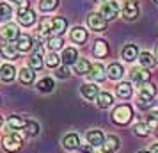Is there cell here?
I'll use <instances>...</instances> for the list:
<instances>
[{
  "label": "cell",
  "mask_w": 158,
  "mask_h": 153,
  "mask_svg": "<svg viewBox=\"0 0 158 153\" xmlns=\"http://www.w3.org/2000/svg\"><path fill=\"white\" fill-rule=\"evenodd\" d=\"M155 96H156V87L149 84V82H146L142 86H139V98H137V105L140 107V109H148L153 100H155Z\"/></svg>",
  "instance_id": "obj_1"
},
{
  "label": "cell",
  "mask_w": 158,
  "mask_h": 153,
  "mask_svg": "<svg viewBox=\"0 0 158 153\" xmlns=\"http://www.w3.org/2000/svg\"><path fill=\"white\" fill-rule=\"evenodd\" d=\"M133 116V112H131V107L126 105V103H123V105H117L114 110H112V121L117 125H128L130 119Z\"/></svg>",
  "instance_id": "obj_2"
},
{
  "label": "cell",
  "mask_w": 158,
  "mask_h": 153,
  "mask_svg": "<svg viewBox=\"0 0 158 153\" xmlns=\"http://www.w3.org/2000/svg\"><path fill=\"white\" fill-rule=\"evenodd\" d=\"M22 144H23V141L16 132H9V134H6L4 139H2V146H4L7 151H18V150L22 148Z\"/></svg>",
  "instance_id": "obj_3"
},
{
  "label": "cell",
  "mask_w": 158,
  "mask_h": 153,
  "mask_svg": "<svg viewBox=\"0 0 158 153\" xmlns=\"http://www.w3.org/2000/svg\"><path fill=\"white\" fill-rule=\"evenodd\" d=\"M100 15L105 18V20H114L115 16L119 15V6H117V2L115 0H107V2H103L100 6Z\"/></svg>",
  "instance_id": "obj_4"
},
{
  "label": "cell",
  "mask_w": 158,
  "mask_h": 153,
  "mask_svg": "<svg viewBox=\"0 0 158 153\" xmlns=\"http://www.w3.org/2000/svg\"><path fill=\"white\" fill-rule=\"evenodd\" d=\"M107 20L100 15V13H91V15L87 16V25H89V29L94 30V32H103V30L107 29Z\"/></svg>",
  "instance_id": "obj_5"
},
{
  "label": "cell",
  "mask_w": 158,
  "mask_h": 153,
  "mask_svg": "<svg viewBox=\"0 0 158 153\" xmlns=\"http://www.w3.org/2000/svg\"><path fill=\"white\" fill-rule=\"evenodd\" d=\"M137 16H139V4H137V0H126L124 7H123V18L128 20V22H133Z\"/></svg>",
  "instance_id": "obj_6"
},
{
  "label": "cell",
  "mask_w": 158,
  "mask_h": 153,
  "mask_svg": "<svg viewBox=\"0 0 158 153\" xmlns=\"http://www.w3.org/2000/svg\"><path fill=\"white\" fill-rule=\"evenodd\" d=\"M36 22V13L32 9H18V23L23 27H30Z\"/></svg>",
  "instance_id": "obj_7"
},
{
  "label": "cell",
  "mask_w": 158,
  "mask_h": 153,
  "mask_svg": "<svg viewBox=\"0 0 158 153\" xmlns=\"http://www.w3.org/2000/svg\"><path fill=\"white\" fill-rule=\"evenodd\" d=\"M130 77H131V82H135L137 86H142L146 82H149V71L146 68H133L130 71Z\"/></svg>",
  "instance_id": "obj_8"
},
{
  "label": "cell",
  "mask_w": 158,
  "mask_h": 153,
  "mask_svg": "<svg viewBox=\"0 0 158 153\" xmlns=\"http://www.w3.org/2000/svg\"><path fill=\"white\" fill-rule=\"evenodd\" d=\"M0 36L4 37V39H7V41H15V39H18V36H20L18 25H15L13 22H7L2 29H0Z\"/></svg>",
  "instance_id": "obj_9"
},
{
  "label": "cell",
  "mask_w": 158,
  "mask_h": 153,
  "mask_svg": "<svg viewBox=\"0 0 158 153\" xmlns=\"http://www.w3.org/2000/svg\"><path fill=\"white\" fill-rule=\"evenodd\" d=\"M87 77L94 82H101V80H105V77H107V70H105V66L101 62H96V64L91 66V71L87 73Z\"/></svg>",
  "instance_id": "obj_10"
},
{
  "label": "cell",
  "mask_w": 158,
  "mask_h": 153,
  "mask_svg": "<svg viewBox=\"0 0 158 153\" xmlns=\"http://www.w3.org/2000/svg\"><path fill=\"white\" fill-rule=\"evenodd\" d=\"M29 66L32 70H41L43 68V46L37 45L36 50L32 52V55L29 57Z\"/></svg>",
  "instance_id": "obj_11"
},
{
  "label": "cell",
  "mask_w": 158,
  "mask_h": 153,
  "mask_svg": "<svg viewBox=\"0 0 158 153\" xmlns=\"http://www.w3.org/2000/svg\"><path fill=\"white\" fill-rule=\"evenodd\" d=\"M87 142L93 146V148H98V146H103L105 142V137H103V132L101 130H89L85 134Z\"/></svg>",
  "instance_id": "obj_12"
},
{
  "label": "cell",
  "mask_w": 158,
  "mask_h": 153,
  "mask_svg": "<svg viewBox=\"0 0 158 153\" xmlns=\"http://www.w3.org/2000/svg\"><path fill=\"white\" fill-rule=\"evenodd\" d=\"M66 27H68V22L64 18H60V16L52 18V37H59L66 30Z\"/></svg>",
  "instance_id": "obj_13"
},
{
  "label": "cell",
  "mask_w": 158,
  "mask_h": 153,
  "mask_svg": "<svg viewBox=\"0 0 158 153\" xmlns=\"http://www.w3.org/2000/svg\"><path fill=\"white\" fill-rule=\"evenodd\" d=\"M80 93H82V96L84 98H87V100H96L98 98V95H100V89H98V86L96 84H84L82 87H80Z\"/></svg>",
  "instance_id": "obj_14"
},
{
  "label": "cell",
  "mask_w": 158,
  "mask_h": 153,
  "mask_svg": "<svg viewBox=\"0 0 158 153\" xmlns=\"http://www.w3.org/2000/svg\"><path fill=\"white\" fill-rule=\"evenodd\" d=\"M32 46H34V41H32L30 36H27V34H20L18 36V39H16L18 52H29V50H32Z\"/></svg>",
  "instance_id": "obj_15"
},
{
  "label": "cell",
  "mask_w": 158,
  "mask_h": 153,
  "mask_svg": "<svg viewBox=\"0 0 158 153\" xmlns=\"http://www.w3.org/2000/svg\"><path fill=\"white\" fill-rule=\"evenodd\" d=\"M121 57L126 62H133L135 59H139V48H137V45H126L121 50Z\"/></svg>",
  "instance_id": "obj_16"
},
{
  "label": "cell",
  "mask_w": 158,
  "mask_h": 153,
  "mask_svg": "<svg viewBox=\"0 0 158 153\" xmlns=\"http://www.w3.org/2000/svg\"><path fill=\"white\" fill-rule=\"evenodd\" d=\"M123 75H124V70L119 62H112V64L107 68V77L110 80H121Z\"/></svg>",
  "instance_id": "obj_17"
},
{
  "label": "cell",
  "mask_w": 158,
  "mask_h": 153,
  "mask_svg": "<svg viewBox=\"0 0 158 153\" xmlns=\"http://www.w3.org/2000/svg\"><path fill=\"white\" fill-rule=\"evenodd\" d=\"M15 77H16V70H15V66L13 64H2L0 66V79L4 82H13L15 80Z\"/></svg>",
  "instance_id": "obj_18"
},
{
  "label": "cell",
  "mask_w": 158,
  "mask_h": 153,
  "mask_svg": "<svg viewBox=\"0 0 158 153\" xmlns=\"http://www.w3.org/2000/svg\"><path fill=\"white\" fill-rule=\"evenodd\" d=\"M27 126V119L22 116H9L7 119V128L9 130H22V128H25Z\"/></svg>",
  "instance_id": "obj_19"
},
{
  "label": "cell",
  "mask_w": 158,
  "mask_h": 153,
  "mask_svg": "<svg viewBox=\"0 0 158 153\" xmlns=\"http://www.w3.org/2000/svg\"><path fill=\"white\" fill-rule=\"evenodd\" d=\"M93 53H94V57H107L108 55V45L107 41H103V39H98L96 43H94V48H93Z\"/></svg>",
  "instance_id": "obj_20"
},
{
  "label": "cell",
  "mask_w": 158,
  "mask_h": 153,
  "mask_svg": "<svg viewBox=\"0 0 158 153\" xmlns=\"http://www.w3.org/2000/svg\"><path fill=\"white\" fill-rule=\"evenodd\" d=\"M139 61H140V68H146V70L155 68V64H156V59L153 57L149 52H140L139 53Z\"/></svg>",
  "instance_id": "obj_21"
},
{
  "label": "cell",
  "mask_w": 158,
  "mask_h": 153,
  "mask_svg": "<svg viewBox=\"0 0 158 153\" xmlns=\"http://www.w3.org/2000/svg\"><path fill=\"white\" fill-rule=\"evenodd\" d=\"M117 148H119V139L115 137V135L107 137V139H105V142H103V146H101L103 153H114Z\"/></svg>",
  "instance_id": "obj_22"
},
{
  "label": "cell",
  "mask_w": 158,
  "mask_h": 153,
  "mask_svg": "<svg viewBox=\"0 0 158 153\" xmlns=\"http://www.w3.org/2000/svg\"><path fill=\"white\" fill-rule=\"evenodd\" d=\"M115 93H117V96H119L121 100H128L130 96H131V84H130V82H121V84H117Z\"/></svg>",
  "instance_id": "obj_23"
},
{
  "label": "cell",
  "mask_w": 158,
  "mask_h": 153,
  "mask_svg": "<svg viewBox=\"0 0 158 153\" xmlns=\"http://www.w3.org/2000/svg\"><path fill=\"white\" fill-rule=\"evenodd\" d=\"M62 62L64 66H69V64H75L77 62V59H78V53H77V48H66L62 52Z\"/></svg>",
  "instance_id": "obj_24"
},
{
  "label": "cell",
  "mask_w": 158,
  "mask_h": 153,
  "mask_svg": "<svg viewBox=\"0 0 158 153\" xmlns=\"http://www.w3.org/2000/svg\"><path fill=\"white\" fill-rule=\"evenodd\" d=\"M37 36L44 39V37L52 36V18H46L39 23V29H37Z\"/></svg>",
  "instance_id": "obj_25"
},
{
  "label": "cell",
  "mask_w": 158,
  "mask_h": 153,
  "mask_svg": "<svg viewBox=\"0 0 158 153\" xmlns=\"http://www.w3.org/2000/svg\"><path fill=\"white\" fill-rule=\"evenodd\" d=\"M0 53L6 59H9V61H11V59L15 61V59H18V53H20V52L16 48V45H4V46L0 48Z\"/></svg>",
  "instance_id": "obj_26"
},
{
  "label": "cell",
  "mask_w": 158,
  "mask_h": 153,
  "mask_svg": "<svg viewBox=\"0 0 158 153\" xmlns=\"http://www.w3.org/2000/svg\"><path fill=\"white\" fill-rule=\"evenodd\" d=\"M62 144H64L66 150H77L80 144V139L77 134H68L64 139H62Z\"/></svg>",
  "instance_id": "obj_27"
},
{
  "label": "cell",
  "mask_w": 158,
  "mask_h": 153,
  "mask_svg": "<svg viewBox=\"0 0 158 153\" xmlns=\"http://www.w3.org/2000/svg\"><path fill=\"white\" fill-rule=\"evenodd\" d=\"M96 103H98V107H101V109H108V107H112L114 98H112L110 93H100L98 98H96Z\"/></svg>",
  "instance_id": "obj_28"
},
{
  "label": "cell",
  "mask_w": 158,
  "mask_h": 153,
  "mask_svg": "<svg viewBox=\"0 0 158 153\" xmlns=\"http://www.w3.org/2000/svg\"><path fill=\"white\" fill-rule=\"evenodd\" d=\"M87 39V32L84 27H73L71 29V41L75 43H85Z\"/></svg>",
  "instance_id": "obj_29"
},
{
  "label": "cell",
  "mask_w": 158,
  "mask_h": 153,
  "mask_svg": "<svg viewBox=\"0 0 158 153\" xmlns=\"http://www.w3.org/2000/svg\"><path fill=\"white\" fill-rule=\"evenodd\" d=\"M89 71H91V62L87 59H77V62H75V73L87 75Z\"/></svg>",
  "instance_id": "obj_30"
},
{
  "label": "cell",
  "mask_w": 158,
  "mask_h": 153,
  "mask_svg": "<svg viewBox=\"0 0 158 153\" xmlns=\"http://www.w3.org/2000/svg\"><path fill=\"white\" fill-rule=\"evenodd\" d=\"M11 16H13V7L6 2H0V22H9Z\"/></svg>",
  "instance_id": "obj_31"
},
{
  "label": "cell",
  "mask_w": 158,
  "mask_h": 153,
  "mask_svg": "<svg viewBox=\"0 0 158 153\" xmlns=\"http://www.w3.org/2000/svg\"><path fill=\"white\" fill-rule=\"evenodd\" d=\"M20 82L22 84H32L34 82V71H32V68H22L20 70Z\"/></svg>",
  "instance_id": "obj_32"
},
{
  "label": "cell",
  "mask_w": 158,
  "mask_h": 153,
  "mask_svg": "<svg viewBox=\"0 0 158 153\" xmlns=\"http://www.w3.org/2000/svg\"><path fill=\"white\" fill-rule=\"evenodd\" d=\"M59 0H39V9L43 13H50L53 9H57Z\"/></svg>",
  "instance_id": "obj_33"
},
{
  "label": "cell",
  "mask_w": 158,
  "mask_h": 153,
  "mask_svg": "<svg viewBox=\"0 0 158 153\" xmlns=\"http://www.w3.org/2000/svg\"><path fill=\"white\" fill-rule=\"evenodd\" d=\"M46 45H48V48H50L52 52H57V50H60V48H62V45H64V39H62L60 36H59V37H50Z\"/></svg>",
  "instance_id": "obj_34"
},
{
  "label": "cell",
  "mask_w": 158,
  "mask_h": 153,
  "mask_svg": "<svg viewBox=\"0 0 158 153\" xmlns=\"http://www.w3.org/2000/svg\"><path fill=\"white\" fill-rule=\"evenodd\" d=\"M37 89L43 91V93H50L52 89H53V80H52V79H43V80H39L37 82Z\"/></svg>",
  "instance_id": "obj_35"
},
{
  "label": "cell",
  "mask_w": 158,
  "mask_h": 153,
  "mask_svg": "<svg viewBox=\"0 0 158 153\" xmlns=\"http://www.w3.org/2000/svg\"><path fill=\"white\" fill-rule=\"evenodd\" d=\"M148 126H149V130H153V132L158 128V110L148 114Z\"/></svg>",
  "instance_id": "obj_36"
},
{
  "label": "cell",
  "mask_w": 158,
  "mask_h": 153,
  "mask_svg": "<svg viewBox=\"0 0 158 153\" xmlns=\"http://www.w3.org/2000/svg\"><path fill=\"white\" fill-rule=\"evenodd\" d=\"M60 61H62V59L59 57L55 52H52L50 55L46 57V66H48V68H57V66L60 64Z\"/></svg>",
  "instance_id": "obj_37"
},
{
  "label": "cell",
  "mask_w": 158,
  "mask_h": 153,
  "mask_svg": "<svg viewBox=\"0 0 158 153\" xmlns=\"http://www.w3.org/2000/svg\"><path fill=\"white\" fill-rule=\"evenodd\" d=\"M133 130H135L137 135H140V137H146L148 134H149V126H148V123H137L135 126H133Z\"/></svg>",
  "instance_id": "obj_38"
},
{
  "label": "cell",
  "mask_w": 158,
  "mask_h": 153,
  "mask_svg": "<svg viewBox=\"0 0 158 153\" xmlns=\"http://www.w3.org/2000/svg\"><path fill=\"white\" fill-rule=\"evenodd\" d=\"M25 128H27V134H29V135H37V132H39V125L36 123V121H27V126H25Z\"/></svg>",
  "instance_id": "obj_39"
},
{
  "label": "cell",
  "mask_w": 158,
  "mask_h": 153,
  "mask_svg": "<svg viewBox=\"0 0 158 153\" xmlns=\"http://www.w3.org/2000/svg\"><path fill=\"white\" fill-rule=\"evenodd\" d=\"M57 77L59 79H66V77H69V66H62L60 70H57Z\"/></svg>",
  "instance_id": "obj_40"
},
{
  "label": "cell",
  "mask_w": 158,
  "mask_h": 153,
  "mask_svg": "<svg viewBox=\"0 0 158 153\" xmlns=\"http://www.w3.org/2000/svg\"><path fill=\"white\" fill-rule=\"evenodd\" d=\"M149 153H158V144H151V150Z\"/></svg>",
  "instance_id": "obj_41"
},
{
  "label": "cell",
  "mask_w": 158,
  "mask_h": 153,
  "mask_svg": "<svg viewBox=\"0 0 158 153\" xmlns=\"http://www.w3.org/2000/svg\"><path fill=\"white\" fill-rule=\"evenodd\" d=\"M155 135H156V137H158V128H156V130H155Z\"/></svg>",
  "instance_id": "obj_42"
},
{
  "label": "cell",
  "mask_w": 158,
  "mask_h": 153,
  "mask_svg": "<svg viewBox=\"0 0 158 153\" xmlns=\"http://www.w3.org/2000/svg\"><path fill=\"white\" fill-rule=\"evenodd\" d=\"M96 2H107V0H96Z\"/></svg>",
  "instance_id": "obj_43"
},
{
  "label": "cell",
  "mask_w": 158,
  "mask_h": 153,
  "mask_svg": "<svg viewBox=\"0 0 158 153\" xmlns=\"http://www.w3.org/2000/svg\"><path fill=\"white\" fill-rule=\"evenodd\" d=\"M139 153H149V151H139Z\"/></svg>",
  "instance_id": "obj_44"
},
{
  "label": "cell",
  "mask_w": 158,
  "mask_h": 153,
  "mask_svg": "<svg viewBox=\"0 0 158 153\" xmlns=\"http://www.w3.org/2000/svg\"><path fill=\"white\" fill-rule=\"evenodd\" d=\"M0 125H2V117H0Z\"/></svg>",
  "instance_id": "obj_45"
},
{
  "label": "cell",
  "mask_w": 158,
  "mask_h": 153,
  "mask_svg": "<svg viewBox=\"0 0 158 153\" xmlns=\"http://www.w3.org/2000/svg\"><path fill=\"white\" fill-rule=\"evenodd\" d=\"M155 2H158V0H155Z\"/></svg>",
  "instance_id": "obj_46"
}]
</instances>
